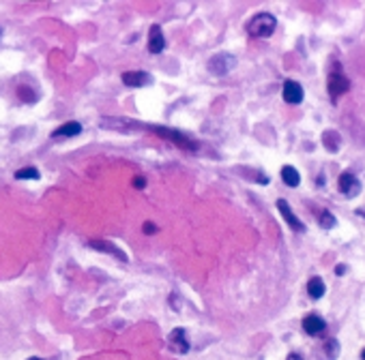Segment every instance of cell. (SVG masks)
<instances>
[{
    "label": "cell",
    "mask_w": 365,
    "mask_h": 360,
    "mask_svg": "<svg viewBox=\"0 0 365 360\" xmlns=\"http://www.w3.org/2000/svg\"><path fill=\"white\" fill-rule=\"evenodd\" d=\"M146 129H148V131H153L155 135H159V138L172 142L174 146L183 148V150H189V153H191V150H198V142H196V140H191L189 135H185V133H181V131H176V129H168V127H153V125H148Z\"/></svg>",
    "instance_id": "obj_1"
},
{
    "label": "cell",
    "mask_w": 365,
    "mask_h": 360,
    "mask_svg": "<svg viewBox=\"0 0 365 360\" xmlns=\"http://www.w3.org/2000/svg\"><path fill=\"white\" fill-rule=\"evenodd\" d=\"M277 26V19L275 15H271V13H258L256 17H252L247 21V32L252 34V37H271Z\"/></svg>",
    "instance_id": "obj_2"
},
{
    "label": "cell",
    "mask_w": 365,
    "mask_h": 360,
    "mask_svg": "<svg viewBox=\"0 0 365 360\" xmlns=\"http://www.w3.org/2000/svg\"><path fill=\"white\" fill-rule=\"evenodd\" d=\"M350 88V82L348 77L342 73V67L340 64H335V69L329 73V95H331L333 99H338L340 95H344Z\"/></svg>",
    "instance_id": "obj_3"
},
{
    "label": "cell",
    "mask_w": 365,
    "mask_h": 360,
    "mask_svg": "<svg viewBox=\"0 0 365 360\" xmlns=\"http://www.w3.org/2000/svg\"><path fill=\"white\" fill-rule=\"evenodd\" d=\"M234 64H236V58L232 54H217L209 60V71L213 75H226L234 69Z\"/></svg>",
    "instance_id": "obj_4"
},
{
    "label": "cell",
    "mask_w": 365,
    "mask_h": 360,
    "mask_svg": "<svg viewBox=\"0 0 365 360\" xmlns=\"http://www.w3.org/2000/svg\"><path fill=\"white\" fill-rule=\"evenodd\" d=\"M168 348L174 354H187L189 352V341H187V333L185 328H174L168 337Z\"/></svg>",
    "instance_id": "obj_5"
},
{
    "label": "cell",
    "mask_w": 365,
    "mask_h": 360,
    "mask_svg": "<svg viewBox=\"0 0 365 360\" xmlns=\"http://www.w3.org/2000/svg\"><path fill=\"white\" fill-rule=\"evenodd\" d=\"M140 127H142L140 122H133L129 118H103L101 120V129H114V131H123V133L135 131Z\"/></svg>",
    "instance_id": "obj_6"
},
{
    "label": "cell",
    "mask_w": 365,
    "mask_h": 360,
    "mask_svg": "<svg viewBox=\"0 0 365 360\" xmlns=\"http://www.w3.org/2000/svg\"><path fill=\"white\" fill-rule=\"evenodd\" d=\"M284 101L290 105H299L301 101H303V88H301V84H297L295 80H286L284 82Z\"/></svg>",
    "instance_id": "obj_7"
},
{
    "label": "cell",
    "mask_w": 365,
    "mask_h": 360,
    "mask_svg": "<svg viewBox=\"0 0 365 360\" xmlns=\"http://www.w3.org/2000/svg\"><path fill=\"white\" fill-rule=\"evenodd\" d=\"M277 210L282 212V217L286 219V223H288L295 232H305V225L297 219V214L290 210V206H288V201H286V199H277Z\"/></svg>",
    "instance_id": "obj_8"
},
{
    "label": "cell",
    "mask_w": 365,
    "mask_h": 360,
    "mask_svg": "<svg viewBox=\"0 0 365 360\" xmlns=\"http://www.w3.org/2000/svg\"><path fill=\"white\" fill-rule=\"evenodd\" d=\"M82 133V125L80 122H64L58 129L52 131V140H69V138H75V135Z\"/></svg>",
    "instance_id": "obj_9"
},
{
    "label": "cell",
    "mask_w": 365,
    "mask_h": 360,
    "mask_svg": "<svg viewBox=\"0 0 365 360\" xmlns=\"http://www.w3.org/2000/svg\"><path fill=\"white\" fill-rule=\"evenodd\" d=\"M120 80H123V84L131 86V88H140V86H148L153 82V77L148 73H144V71H127V73H123Z\"/></svg>",
    "instance_id": "obj_10"
},
{
    "label": "cell",
    "mask_w": 365,
    "mask_h": 360,
    "mask_svg": "<svg viewBox=\"0 0 365 360\" xmlns=\"http://www.w3.org/2000/svg\"><path fill=\"white\" fill-rule=\"evenodd\" d=\"M163 47H166V39H163V32L159 26H150V32H148V52L150 54H161Z\"/></svg>",
    "instance_id": "obj_11"
},
{
    "label": "cell",
    "mask_w": 365,
    "mask_h": 360,
    "mask_svg": "<svg viewBox=\"0 0 365 360\" xmlns=\"http://www.w3.org/2000/svg\"><path fill=\"white\" fill-rule=\"evenodd\" d=\"M88 247L90 249H97V251H103V253H112L116 260H123V262H127V255H125V251H120L116 244L114 242H110V240H90L88 242Z\"/></svg>",
    "instance_id": "obj_12"
},
{
    "label": "cell",
    "mask_w": 365,
    "mask_h": 360,
    "mask_svg": "<svg viewBox=\"0 0 365 360\" xmlns=\"http://www.w3.org/2000/svg\"><path fill=\"white\" fill-rule=\"evenodd\" d=\"M325 328H327V324L320 315H307V318L303 320V330L312 337H318L320 333H325Z\"/></svg>",
    "instance_id": "obj_13"
},
{
    "label": "cell",
    "mask_w": 365,
    "mask_h": 360,
    "mask_svg": "<svg viewBox=\"0 0 365 360\" xmlns=\"http://www.w3.org/2000/svg\"><path fill=\"white\" fill-rule=\"evenodd\" d=\"M340 191L344 195H357L361 191V184L353 174H342L340 176Z\"/></svg>",
    "instance_id": "obj_14"
},
{
    "label": "cell",
    "mask_w": 365,
    "mask_h": 360,
    "mask_svg": "<svg viewBox=\"0 0 365 360\" xmlns=\"http://www.w3.org/2000/svg\"><path fill=\"white\" fill-rule=\"evenodd\" d=\"M307 294H310L312 298H322L325 296V281L320 277H312L310 283H307Z\"/></svg>",
    "instance_id": "obj_15"
},
{
    "label": "cell",
    "mask_w": 365,
    "mask_h": 360,
    "mask_svg": "<svg viewBox=\"0 0 365 360\" xmlns=\"http://www.w3.org/2000/svg\"><path fill=\"white\" fill-rule=\"evenodd\" d=\"M282 180L288 186H299L301 176H299V172L292 168V165H284V168H282Z\"/></svg>",
    "instance_id": "obj_16"
},
{
    "label": "cell",
    "mask_w": 365,
    "mask_h": 360,
    "mask_svg": "<svg viewBox=\"0 0 365 360\" xmlns=\"http://www.w3.org/2000/svg\"><path fill=\"white\" fill-rule=\"evenodd\" d=\"M322 144H325L327 150H331V153H335V150L340 148V133L335 131H327L325 135H322Z\"/></svg>",
    "instance_id": "obj_17"
},
{
    "label": "cell",
    "mask_w": 365,
    "mask_h": 360,
    "mask_svg": "<svg viewBox=\"0 0 365 360\" xmlns=\"http://www.w3.org/2000/svg\"><path fill=\"white\" fill-rule=\"evenodd\" d=\"M39 170L32 168V165H28V168H21L15 172V178L17 180H39Z\"/></svg>",
    "instance_id": "obj_18"
},
{
    "label": "cell",
    "mask_w": 365,
    "mask_h": 360,
    "mask_svg": "<svg viewBox=\"0 0 365 360\" xmlns=\"http://www.w3.org/2000/svg\"><path fill=\"white\" fill-rule=\"evenodd\" d=\"M318 219H320L318 223H320V225H322V227H325V229H331V227L335 225V217H333V214H331V212H329V210H322Z\"/></svg>",
    "instance_id": "obj_19"
},
{
    "label": "cell",
    "mask_w": 365,
    "mask_h": 360,
    "mask_svg": "<svg viewBox=\"0 0 365 360\" xmlns=\"http://www.w3.org/2000/svg\"><path fill=\"white\" fill-rule=\"evenodd\" d=\"M17 97H21V99L26 101V103H32V101H34L32 90H28L26 86H19V88H17Z\"/></svg>",
    "instance_id": "obj_20"
},
{
    "label": "cell",
    "mask_w": 365,
    "mask_h": 360,
    "mask_svg": "<svg viewBox=\"0 0 365 360\" xmlns=\"http://www.w3.org/2000/svg\"><path fill=\"white\" fill-rule=\"evenodd\" d=\"M327 350H329V356H331V358H335V356H338V352H340V348H338V341L329 339V341H327Z\"/></svg>",
    "instance_id": "obj_21"
},
{
    "label": "cell",
    "mask_w": 365,
    "mask_h": 360,
    "mask_svg": "<svg viewBox=\"0 0 365 360\" xmlns=\"http://www.w3.org/2000/svg\"><path fill=\"white\" fill-rule=\"evenodd\" d=\"M144 184H146V180L142 178V176H135L133 178V186H135V189H144Z\"/></svg>",
    "instance_id": "obj_22"
},
{
    "label": "cell",
    "mask_w": 365,
    "mask_h": 360,
    "mask_svg": "<svg viewBox=\"0 0 365 360\" xmlns=\"http://www.w3.org/2000/svg\"><path fill=\"white\" fill-rule=\"evenodd\" d=\"M155 229H157V227H155L150 221H146V223H144V234H155Z\"/></svg>",
    "instance_id": "obj_23"
},
{
    "label": "cell",
    "mask_w": 365,
    "mask_h": 360,
    "mask_svg": "<svg viewBox=\"0 0 365 360\" xmlns=\"http://www.w3.org/2000/svg\"><path fill=\"white\" fill-rule=\"evenodd\" d=\"M335 275H340V277H342V275H346V266H344V264L335 266Z\"/></svg>",
    "instance_id": "obj_24"
},
{
    "label": "cell",
    "mask_w": 365,
    "mask_h": 360,
    "mask_svg": "<svg viewBox=\"0 0 365 360\" xmlns=\"http://www.w3.org/2000/svg\"><path fill=\"white\" fill-rule=\"evenodd\" d=\"M286 360H303V358H301L299 354H290V356H288V358H286Z\"/></svg>",
    "instance_id": "obj_25"
},
{
    "label": "cell",
    "mask_w": 365,
    "mask_h": 360,
    "mask_svg": "<svg viewBox=\"0 0 365 360\" xmlns=\"http://www.w3.org/2000/svg\"><path fill=\"white\" fill-rule=\"evenodd\" d=\"M361 360H365V350H363V352H361Z\"/></svg>",
    "instance_id": "obj_26"
},
{
    "label": "cell",
    "mask_w": 365,
    "mask_h": 360,
    "mask_svg": "<svg viewBox=\"0 0 365 360\" xmlns=\"http://www.w3.org/2000/svg\"><path fill=\"white\" fill-rule=\"evenodd\" d=\"M28 360H41V358H28Z\"/></svg>",
    "instance_id": "obj_27"
}]
</instances>
